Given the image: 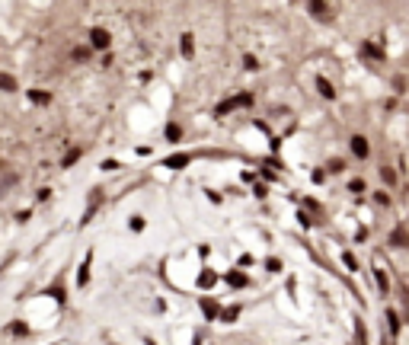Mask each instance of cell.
<instances>
[{"mask_svg": "<svg viewBox=\"0 0 409 345\" xmlns=\"http://www.w3.org/2000/svg\"><path fill=\"white\" fill-rule=\"evenodd\" d=\"M80 157H83V150H80V147H71V150L64 153V160H61V166H64V169H67V166H74V163L80 160Z\"/></svg>", "mask_w": 409, "mask_h": 345, "instance_id": "obj_16", "label": "cell"}, {"mask_svg": "<svg viewBox=\"0 0 409 345\" xmlns=\"http://www.w3.org/2000/svg\"><path fill=\"white\" fill-rule=\"evenodd\" d=\"M29 99L36 102V106H48V102H51V93H45V90H29Z\"/></svg>", "mask_w": 409, "mask_h": 345, "instance_id": "obj_17", "label": "cell"}, {"mask_svg": "<svg viewBox=\"0 0 409 345\" xmlns=\"http://www.w3.org/2000/svg\"><path fill=\"white\" fill-rule=\"evenodd\" d=\"M342 262H345L349 272H358V259H355V253H342Z\"/></svg>", "mask_w": 409, "mask_h": 345, "instance_id": "obj_23", "label": "cell"}, {"mask_svg": "<svg viewBox=\"0 0 409 345\" xmlns=\"http://www.w3.org/2000/svg\"><path fill=\"white\" fill-rule=\"evenodd\" d=\"M90 265H93V249H86V256L80 262V272H77V288H83V284L90 281Z\"/></svg>", "mask_w": 409, "mask_h": 345, "instance_id": "obj_4", "label": "cell"}, {"mask_svg": "<svg viewBox=\"0 0 409 345\" xmlns=\"http://www.w3.org/2000/svg\"><path fill=\"white\" fill-rule=\"evenodd\" d=\"M253 195L256 198H265V186L262 183H253Z\"/></svg>", "mask_w": 409, "mask_h": 345, "instance_id": "obj_31", "label": "cell"}, {"mask_svg": "<svg viewBox=\"0 0 409 345\" xmlns=\"http://www.w3.org/2000/svg\"><path fill=\"white\" fill-rule=\"evenodd\" d=\"M0 93H16V77L0 74Z\"/></svg>", "mask_w": 409, "mask_h": 345, "instance_id": "obj_18", "label": "cell"}, {"mask_svg": "<svg viewBox=\"0 0 409 345\" xmlns=\"http://www.w3.org/2000/svg\"><path fill=\"white\" fill-rule=\"evenodd\" d=\"M349 144H352V153H355L358 160H364V157L371 153V147H368V137H364V134H355Z\"/></svg>", "mask_w": 409, "mask_h": 345, "instance_id": "obj_5", "label": "cell"}, {"mask_svg": "<svg viewBox=\"0 0 409 345\" xmlns=\"http://www.w3.org/2000/svg\"><path fill=\"white\" fill-rule=\"evenodd\" d=\"M214 284H217V275H214L211 269H205L202 275H198V288H205V291H208V288H214Z\"/></svg>", "mask_w": 409, "mask_h": 345, "instance_id": "obj_13", "label": "cell"}, {"mask_svg": "<svg viewBox=\"0 0 409 345\" xmlns=\"http://www.w3.org/2000/svg\"><path fill=\"white\" fill-rule=\"evenodd\" d=\"M10 332H13V335H29V326H26L23 320H13V323H10Z\"/></svg>", "mask_w": 409, "mask_h": 345, "instance_id": "obj_22", "label": "cell"}, {"mask_svg": "<svg viewBox=\"0 0 409 345\" xmlns=\"http://www.w3.org/2000/svg\"><path fill=\"white\" fill-rule=\"evenodd\" d=\"M380 179H384L387 186H393V183H396V172H393V169H380Z\"/></svg>", "mask_w": 409, "mask_h": 345, "instance_id": "obj_27", "label": "cell"}, {"mask_svg": "<svg viewBox=\"0 0 409 345\" xmlns=\"http://www.w3.org/2000/svg\"><path fill=\"white\" fill-rule=\"evenodd\" d=\"M390 243H393V246L399 249V246H403V243H406V230H403V227H396V234H393V237H390Z\"/></svg>", "mask_w": 409, "mask_h": 345, "instance_id": "obj_24", "label": "cell"}, {"mask_svg": "<svg viewBox=\"0 0 409 345\" xmlns=\"http://www.w3.org/2000/svg\"><path fill=\"white\" fill-rule=\"evenodd\" d=\"M317 90H320V96L323 99H336V86L326 80V77H317Z\"/></svg>", "mask_w": 409, "mask_h": 345, "instance_id": "obj_11", "label": "cell"}, {"mask_svg": "<svg viewBox=\"0 0 409 345\" xmlns=\"http://www.w3.org/2000/svg\"><path fill=\"white\" fill-rule=\"evenodd\" d=\"M374 202L377 205H390V195L387 192H374Z\"/></svg>", "mask_w": 409, "mask_h": 345, "instance_id": "obj_29", "label": "cell"}, {"mask_svg": "<svg viewBox=\"0 0 409 345\" xmlns=\"http://www.w3.org/2000/svg\"><path fill=\"white\" fill-rule=\"evenodd\" d=\"M307 10L317 16V20H333V7H326V4H307Z\"/></svg>", "mask_w": 409, "mask_h": 345, "instance_id": "obj_9", "label": "cell"}, {"mask_svg": "<svg viewBox=\"0 0 409 345\" xmlns=\"http://www.w3.org/2000/svg\"><path fill=\"white\" fill-rule=\"evenodd\" d=\"M387 326H390V335H399V316H396V310H387Z\"/></svg>", "mask_w": 409, "mask_h": 345, "instance_id": "obj_20", "label": "cell"}, {"mask_svg": "<svg viewBox=\"0 0 409 345\" xmlns=\"http://www.w3.org/2000/svg\"><path fill=\"white\" fill-rule=\"evenodd\" d=\"M189 163H192V157H189V153H173V157L163 160V166H170V169H186Z\"/></svg>", "mask_w": 409, "mask_h": 345, "instance_id": "obj_6", "label": "cell"}, {"mask_svg": "<svg viewBox=\"0 0 409 345\" xmlns=\"http://www.w3.org/2000/svg\"><path fill=\"white\" fill-rule=\"evenodd\" d=\"M179 42H182V45H179V48H182V58H192V55H195V39L186 32V36H182Z\"/></svg>", "mask_w": 409, "mask_h": 345, "instance_id": "obj_15", "label": "cell"}, {"mask_svg": "<svg viewBox=\"0 0 409 345\" xmlns=\"http://www.w3.org/2000/svg\"><path fill=\"white\" fill-rule=\"evenodd\" d=\"M128 227H131L134 234H141V230H144V218H141V214H134V218L128 221Z\"/></svg>", "mask_w": 409, "mask_h": 345, "instance_id": "obj_26", "label": "cell"}, {"mask_svg": "<svg viewBox=\"0 0 409 345\" xmlns=\"http://www.w3.org/2000/svg\"><path fill=\"white\" fill-rule=\"evenodd\" d=\"M45 294H48V297H55L58 304H64V300H67V297H64V288H61V281H58V284H51V288L45 291Z\"/></svg>", "mask_w": 409, "mask_h": 345, "instance_id": "obj_21", "label": "cell"}, {"mask_svg": "<svg viewBox=\"0 0 409 345\" xmlns=\"http://www.w3.org/2000/svg\"><path fill=\"white\" fill-rule=\"evenodd\" d=\"M265 269H268V272H282V262H278V259H268Z\"/></svg>", "mask_w": 409, "mask_h": 345, "instance_id": "obj_30", "label": "cell"}, {"mask_svg": "<svg viewBox=\"0 0 409 345\" xmlns=\"http://www.w3.org/2000/svg\"><path fill=\"white\" fill-rule=\"evenodd\" d=\"M246 106H253V93H240V96L224 99L221 106L214 109V115H227V112H233V109H246Z\"/></svg>", "mask_w": 409, "mask_h": 345, "instance_id": "obj_1", "label": "cell"}, {"mask_svg": "<svg viewBox=\"0 0 409 345\" xmlns=\"http://www.w3.org/2000/svg\"><path fill=\"white\" fill-rule=\"evenodd\" d=\"M224 281H227L230 288H246V284H249V278H246V275H243V272H237V269L224 275Z\"/></svg>", "mask_w": 409, "mask_h": 345, "instance_id": "obj_8", "label": "cell"}, {"mask_svg": "<svg viewBox=\"0 0 409 345\" xmlns=\"http://www.w3.org/2000/svg\"><path fill=\"white\" fill-rule=\"evenodd\" d=\"M374 281H377L380 294L387 297V291H390V278H387V269H380V265H374Z\"/></svg>", "mask_w": 409, "mask_h": 345, "instance_id": "obj_7", "label": "cell"}, {"mask_svg": "<svg viewBox=\"0 0 409 345\" xmlns=\"http://www.w3.org/2000/svg\"><path fill=\"white\" fill-rule=\"evenodd\" d=\"M74 58H77V61H86V58H90V51H86V48H74Z\"/></svg>", "mask_w": 409, "mask_h": 345, "instance_id": "obj_32", "label": "cell"}, {"mask_svg": "<svg viewBox=\"0 0 409 345\" xmlns=\"http://www.w3.org/2000/svg\"><path fill=\"white\" fill-rule=\"evenodd\" d=\"M243 67H246V71H259V58H253V55H243Z\"/></svg>", "mask_w": 409, "mask_h": 345, "instance_id": "obj_25", "label": "cell"}, {"mask_svg": "<svg viewBox=\"0 0 409 345\" xmlns=\"http://www.w3.org/2000/svg\"><path fill=\"white\" fill-rule=\"evenodd\" d=\"M90 45L99 48V51H106V48L112 45V32L102 29V26H93V29H90Z\"/></svg>", "mask_w": 409, "mask_h": 345, "instance_id": "obj_2", "label": "cell"}, {"mask_svg": "<svg viewBox=\"0 0 409 345\" xmlns=\"http://www.w3.org/2000/svg\"><path fill=\"white\" fill-rule=\"evenodd\" d=\"M217 316H221V323H233V320L240 316V304H233V307H227V310H221Z\"/></svg>", "mask_w": 409, "mask_h": 345, "instance_id": "obj_19", "label": "cell"}, {"mask_svg": "<svg viewBox=\"0 0 409 345\" xmlns=\"http://www.w3.org/2000/svg\"><path fill=\"white\" fill-rule=\"evenodd\" d=\"M198 307H202V313L208 316V320H217V313H221V307H217L211 297H202V304H198Z\"/></svg>", "mask_w": 409, "mask_h": 345, "instance_id": "obj_12", "label": "cell"}, {"mask_svg": "<svg viewBox=\"0 0 409 345\" xmlns=\"http://www.w3.org/2000/svg\"><path fill=\"white\" fill-rule=\"evenodd\" d=\"M361 55H368V58H377V61H384V48H377L374 42H364V45H361Z\"/></svg>", "mask_w": 409, "mask_h": 345, "instance_id": "obj_14", "label": "cell"}, {"mask_svg": "<svg viewBox=\"0 0 409 345\" xmlns=\"http://www.w3.org/2000/svg\"><path fill=\"white\" fill-rule=\"evenodd\" d=\"M349 192H364V179H352V183H349Z\"/></svg>", "mask_w": 409, "mask_h": 345, "instance_id": "obj_28", "label": "cell"}, {"mask_svg": "<svg viewBox=\"0 0 409 345\" xmlns=\"http://www.w3.org/2000/svg\"><path fill=\"white\" fill-rule=\"evenodd\" d=\"M342 169H345L342 160H333V163H329V172H342Z\"/></svg>", "mask_w": 409, "mask_h": 345, "instance_id": "obj_33", "label": "cell"}, {"mask_svg": "<svg viewBox=\"0 0 409 345\" xmlns=\"http://www.w3.org/2000/svg\"><path fill=\"white\" fill-rule=\"evenodd\" d=\"M163 134H167V141H170V144H179V141H182V125H176V122H167Z\"/></svg>", "mask_w": 409, "mask_h": 345, "instance_id": "obj_10", "label": "cell"}, {"mask_svg": "<svg viewBox=\"0 0 409 345\" xmlns=\"http://www.w3.org/2000/svg\"><path fill=\"white\" fill-rule=\"evenodd\" d=\"M99 205H102V192H99V189H93V192H90V205H86V214H83V221H80L83 227L93 221V214L99 211Z\"/></svg>", "mask_w": 409, "mask_h": 345, "instance_id": "obj_3", "label": "cell"}]
</instances>
